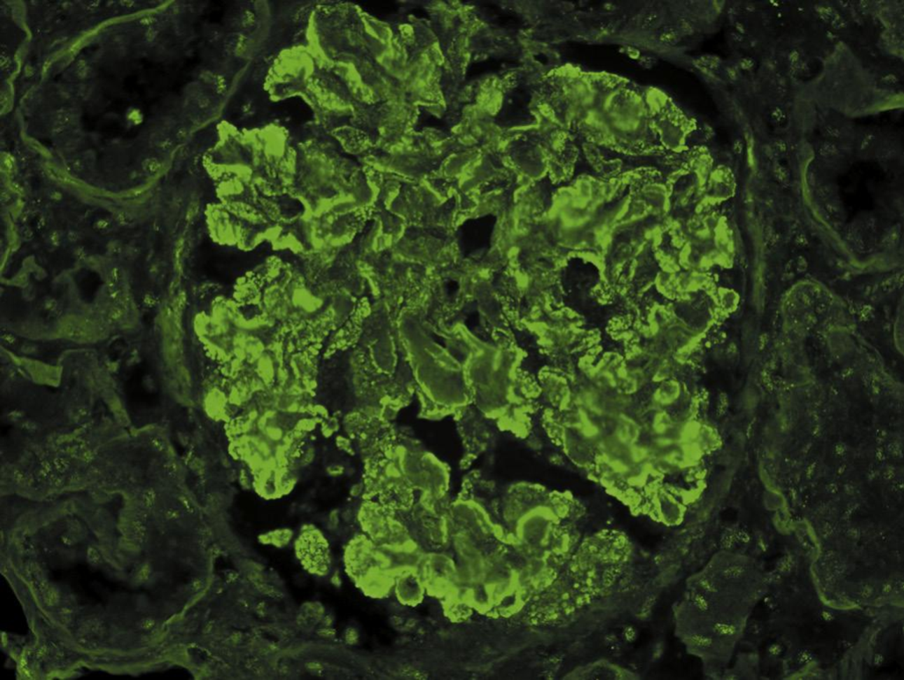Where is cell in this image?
<instances>
[{
    "instance_id": "6da1fadb",
    "label": "cell",
    "mask_w": 904,
    "mask_h": 680,
    "mask_svg": "<svg viewBox=\"0 0 904 680\" xmlns=\"http://www.w3.org/2000/svg\"><path fill=\"white\" fill-rule=\"evenodd\" d=\"M495 472L508 480L548 481L553 476H558L556 470L541 465L523 449L513 448H502L496 453Z\"/></svg>"
},
{
    "instance_id": "7a4b0ae2",
    "label": "cell",
    "mask_w": 904,
    "mask_h": 680,
    "mask_svg": "<svg viewBox=\"0 0 904 680\" xmlns=\"http://www.w3.org/2000/svg\"><path fill=\"white\" fill-rule=\"evenodd\" d=\"M412 425L426 448L440 458L452 462L461 455V443L452 422H429L417 419Z\"/></svg>"
},
{
    "instance_id": "3957f363",
    "label": "cell",
    "mask_w": 904,
    "mask_h": 680,
    "mask_svg": "<svg viewBox=\"0 0 904 680\" xmlns=\"http://www.w3.org/2000/svg\"><path fill=\"white\" fill-rule=\"evenodd\" d=\"M496 223L495 215H487L482 218L466 220L459 226V243L466 258L489 251Z\"/></svg>"
},
{
    "instance_id": "277c9868",
    "label": "cell",
    "mask_w": 904,
    "mask_h": 680,
    "mask_svg": "<svg viewBox=\"0 0 904 680\" xmlns=\"http://www.w3.org/2000/svg\"><path fill=\"white\" fill-rule=\"evenodd\" d=\"M296 553L300 563L310 573L326 574L330 568V551L327 541L317 530L303 531L296 543Z\"/></svg>"
},
{
    "instance_id": "5b68a950",
    "label": "cell",
    "mask_w": 904,
    "mask_h": 680,
    "mask_svg": "<svg viewBox=\"0 0 904 680\" xmlns=\"http://www.w3.org/2000/svg\"><path fill=\"white\" fill-rule=\"evenodd\" d=\"M148 374L147 369L144 365L137 367L126 383L125 389L128 402L137 411L151 409L158 404V393L148 389L145 380Z\"/></svg>"
},
{
    "instance_id": "8992f818",
    "label": "cell",
    "mask_w": 904,
    "mask_h": 680,
    "mask_svg": "<svg viewBox=\"0 0 904 680\" xmlns=\"http://www.w3.org/2000/svg\"><path fill=\"white\" fill-rule=\"evenodd\" d=\"M480 8L487 16L495 17L494 24L506 29H520L524 28L523 19L513 11H504L499 5L491 2L480 3Z\"/></svg>"
},
{
    "instance_id": "52a82bcc",
    "label": "cell",
    "mask_w": 904,
    "mask_h": 680,
    "mask_svg": "<svg viewBox=\"0 0 904 680\" xmlns=\"http://www.w3.org/2000/svg\"><path fill=\"white\" fill-rule=\"evenodd\" d=\"M838 635L839 628L834 624L807 625L800 630L801 640L807 645L834 641Z\"/></svg>"
},
{
    "instance_id": "ba28073f",
    "label": "cell",
    "mask_w": 904,
    "mask_h": 680,
    "mask_svg": "<svg viewBox=\"0 0 904 680\" xmlns=\"http://www.w3.org/2000/svg\"><path fill=\"white\" fill-rule=\"evenodd\" d=\"M356 4L368 15L381 20H385L398 13L402 6L401 3L391 0H365L356 1Z\"/></svg>"
},
{
    "instance_id": "9c48e42d",
    "label": "cell",
    "mask_w": 904,
    "mask_h": 680,
    "mask_svg": "<svg viewBox=\"0 0 904 680\" xmlns=\"http://www.w3.org/2000/svg\"><path fill=\"white\" fill-rule=\"evenodd\" d=\"M528 103H529V101L527 100V96L523 90H517L514 91L509 96V101H508L506 107H504V110L501 111L503 115H499V117H502L500 118L499 122L513 123V122L519 120L520 118H523L524 109H526Z\"/></svg>"
},
{
    "instance_id": "30bf717a",
    "label": "cell",
    "mask_w": 904,
    "mask_h": 680,
    "mask_svg": "<svg viewBox=\"0 0 904 680\" xmlns=\"http://www.w3.org/2000/svg\"><path fill=\"white\" fill-rule=\"evenodd\" d=\"M504 64L516 65L517 61L510 59H497L495 57H489V59L479 61V62L471 63L466 69V79L470 80L482 76L484 74L499 72V71L502 70Z\"/></svg>"
},
{
    "instance_id": "8fae6325",
    "label": "cell",
    "mask_w": 904,
    "mask_h": 680,
    "mask_svg": "<svg viewBox=\"0 0 904 680\" xmlns=\"http://www.w3.org/2000/svg\"><path fill=\"white\" fill-rule=\"evenodd\" d=\"M76 282L83 299L86 302H91L101 285L100 276L90 270H83L77 274Z\"/></svg>"
},
{
    "instance_id": "7c38bea8",
    "label": "cell",
    "mask_w": 904,
    "mask_h": 680,
    "mask_svg": "<svg viewBox=\"0 0 904 680\" xmlns=\"http://www.w3.org/2000/svg\"><path fill=\"white\" fill-rule=\"evenodd\" d=\"M280 110L286 111L289 114V116L293 118V121L297 122V123H303V122L308 121L313 116L312 111L307 106V104H305L304 101L301 100L300 98L297 97L284 101L282 106H281Z\"/></svg>"
},
{
    "instance_id": "4fadbf2b",
    "label": "cell",
    "mask_w": 904,
    "mask_h": 680,
    "mask_svg": "<svg viewBox=\"0 0 904 680\" xmlns=\"http://www.w3.org/2000/svg\"><path fill=\"white\" fill-rule=\"evenodd\" d=\"M228 3L226 2H211V6L206 13V18L211 23H220L222 22L223 16L225 15Z\"/></svg>"
},
{
    "instance_id": "5bb4252c",
    "label": "cell",
    "mask_w": 904,
    "mask_h": 680,
    "mask_svg": "<svg viewBox=\"0 0 904 680\" xmlns=\"http://www.w3.org/2000/svg\"><path fill=\"white\" fill-rule=\"evenodd\" d=\"M8 302L6 309H8V313H13L15 312L17 314L22 313L25 310V308H23L25 307V304H23L22 299H20V297H11V299H8Z\"/></svg>"
},
{
    "instance_id": "9a60e30c",
    "label": "cell",
    "mask_w": 904,
    "mask_h": 680,
    "mask_svg": "<svg viewBox=\"0 0 904 680\" xmlns=\"http://www.w3.org/2000/svg\"><path fill=\"white\" fill-rule=\"evenodd\" d=\"M754 618L758 621H766L768 618V611L763 603H760L755 607L753 611Z\"/></svg>"
},
{
    "instance_id": "2e32d148",
    "label": "cell",
    "mask_w": 904,
    "mask_h": 680,
    "mask_svg": "<svg viewBox=\"0 0 904 680\" xmlns=\"http://www.w3.org/2000/svg\"><path fill=\"white\" fill-rule=\"evenodd\" d=\"M409 13L410 15H412L415 16L416 18L428 19V20L429 19V15L428 12H426L424 8H421V6H417V8H412L411 11L409 12Z\"/></svg>"
},
{
    "instance_id": "e0dca14e",
    "label": "cell",
    "mask_w": 904,
    "mask_h": 680,
    "mask_svg": "<svg viewBox=\"0 0 904 680\" xmlns=\"http://www.w3.org/2000/svg\"><path fill=\"white\" fill-rule=\"evenodd\" d=\"M722 516L723 520H725V522H734L737 518V512L733 509H727L726 511H724Z\"/></svg>"
}]
</instances>
